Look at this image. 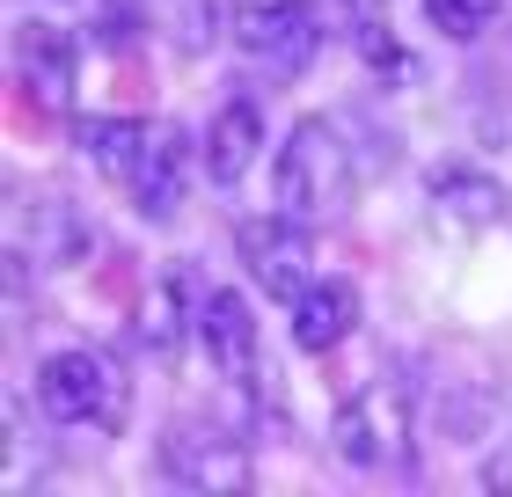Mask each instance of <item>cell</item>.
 Instances as JSON below:
<instances>
[{"instance_id": "obj_2", "label": "cell", "mask_w": 512, "mask_h": 497, "mask_svg": "<svg viewBox=\"0 0 512 497\" xmlns=\"http://www.w3.org/2000/svg\"><path fill=\"white\" fill-rule=\"evenodd\" d=\"M271 191H278V212H293V220H337L344 205L359 191V161L344 147L337 117H300L286 132V147H278V169H271Z\"/></svg>"}, {"instance_id": "obj_9", "label": "cell", "mask_w": 512, "mask_h": 497, "mask_svg": "<svg viewBox=\"0 0 512 497\" xmlns=\"http://www.w3.org/2000/svg\"><path fill=\"white\" fill-rule=\"evenodd\" d=\"M15 74L37 96V110H66L74 103V74H81V44L59 22H22L15 30Z\"/></svg>"}, {"instance_id": "obj_10", "label": "cell", "mask_w": 512, "mask_h": 497, "mask_svg": "<svg viewBox=\"0 0 512 497\" xmlns=\"http://www.w3.org/2000/svg\"><path fill=\"white\" fill-rule=\"evenodd\" d=\"M198 286H191V271H161L154 278V293L139 300V315H132V344L147 351V359H161L169 366L176 351H183V337L198 329Z\"/></svg>"}, {"instance_id": "obj_6", "label": "cell", "mask_w": 512, "mask_h": 497, "mask_svg": "<svg viewBox=\"0 0 512 497\" xmlns=\"http://www.w3.org/2000/svg\"><path fill=\"white\" fill-rule=\"evenodd\" d=\"M235 8V44L264 74H300L322 52V22L308 0H227Z\"/></svg>"}, {"instance_id": "obj_16", "label": "cell", "mask_w": 512, "mask_h": 497, "mask_svg": "<svg viewBox=\"0 0 512 497\" xmlns=\"http://www.w3.org/2000/svg\"><path fill=\"white\" fill-rule=\"evenodd\" d=\"M352 37H359V59L374 66V74H410L403 44L388 37V15H374V22H352Z\"/></svg>"}, {"instance_id": "obj_14", "label": "cell", "mask_w": 512, "mask_h": 497, "mask_svg": "<svg viewBox=\"0 0 512 497\" xmlns=\"http://www.w3.org/2000/svg\"><path fill=\"white\" fill-rule=\"evenodd\" d=\"M147 22H154V30H169L176 52H205L213 30H220L213 0H147Z\"/></svg>"}, {"instance_id": "obj_13", "label": "cell", "mask_w": 512, "mask_h": 497, "mask_svg": "<svg viewBox=\"0 0 512 497\" xmlns=\"http://www.w3.org/2000/svg\"><path fill=\"white\" fill-rule=\"evenodd\" d=\"M432 212L454 227H498L505 220V183L483 169H439L432 176Z\"/></svg>"}, {"instance_id": "obj_5", "label": "cell", "mask_w": 512, "mask_h": 497, "mask_svg": "<svg viewBox=\"0 0 512 497\" xmlns=\"http://www.w3.org/2000/svg\"><path fill=\"white\" fill-rule=\"evenodd\" d=\"M235 256H242V271H249L271 300H300V293L315 286V227L293 220V212L242 220V227H235Z\"/></svg>"}, {"instance_id": "obj_3", "label": "cell", "mask_w": 512, "mask_h": 497, "mask_svg": "<svg viewBox=\"0 0 512 497\" xmlns=\"http://www.w3.org/2000/svg\"><path fill=\"white\" fill-rule=\"evenodd\" d=\"M37 402L52 424H74V432H118L125 424V373L110 351H52L37 366Z\"/></svg>"}, {"instance_id": "obj_15", "label": "cell", "mask_w": 512, "mask_h": 497, "mask_svg": "<svg viewBox=\"0 0 512 497\" xmlns=\"http://www.w3.org/2000/svg\"><path fill=\"white\" fill-rule=\"evenodd\" d=\"M491 15H498V0H425V22L447 44H476L491 30Z\"/></svg>"}, {"instance_id": "obj_11", "label": "cell", "mask_w": 512, "mask_h": 497, "mask_svg": "<svg viewBox=\"0 0 512 497\" xmlns=\"http://www.w3.org/2000/svg\"><path fill=\"white\" fill-rule=\"evenodd\" d=\"M256 154H264V110H256L249 96L220 103V117L205 125V176L227 191V183H242L256 169Z\"/></svg>"}, {"instance_id": "obj_4", "label": "cell", "mask_w": 512, "mask_h": 497, "mask_svg": "<svg viewBox=\"0 0 512 497\" xmlns=\"http://www.w3.org/2000/svg\"><path fill=\"white\" fill-rule=\"evenodd\" d=\"M410 388L395 381V373H374L359 395H344L337 402V417H330V446L352 468H403L410 461Z\"/></svg>"}, {"instance_id": "obj_1", "label": "cell", "mask_w": 512, "mask_h": 497, "mask_svg": "<svg viewBox=\"0 0 512 497\" xmlns=\"http://www.w3.org/2000/svg\"><path fill=\"white\" fill-rule=\"evenodd\" d=\"M81 154L132 198L139 220H176L183 176H191V139L176 125H147V117H81Z\"/></svg>"}, {"instance_id": "obj_12", "label": "cell", "mask_w": 512, "mask_h": 497, "mask_svg": "<svg viewBox=\"0 0 512 497\" xmlns=\"http://www.w3.org/2000/svg\"><path fill=\"white\" fill-rule=\"evenodd\" d=\"M352 322H359V286L352 278H322V286H308L293 300V344L315 351V359L352 337Z\"/></svg>"}, {"instance_id": "obj_8", "label": "cell", "mask_w": 512, "mask_h": 497, "mask_svg": "<svg viewBox=\"0 0 512 497\" xmlns=\"http://www.w3.org/2000/svg\"><path fill=\"white\" fill-rule=\"evenodd\" d=\"M198 344H205V359L220 366V381L256 388L264 351H256V322H249V300H242V293L205 286V300H198Z\"/></svg>"}, {"instance_id": "obj_17", "label": "cell", "mask_w": 512, "mask_h": 497, "mask_svg": "<svg viewBox=\"0 0 512 497\" xmlns=\"http://www.w3.org/2000/svg\"><path fill=\"white\" fill-rule=\"evenodd\" d=\"M337 8L352 15V22H374V15H388V0H337Z\"/></svg>"}, {"instance_id": "obj_7", "label": "cell", "mask_w": 512, "mask_h": 497, "mask_svg": "<svg viewBox=\"0 0 512 497\" xmlns=\"http://www.w3.org/2000/svg\"><path fill=\"white\" fill-rule=\"evenodd\" d=\"M161 476L183 490H205V497H235V490H249V446L213 432V424H169Z\"/></svg>"}, {"instance_id": "obj_18", "label": "cell", "mask_w": 512, "mask_h": 497, "mask_svg": "<svg viewBox=\"0 0 512 497\" xmlns=\"http://www.w3.org/2000/svg\"><path fill=\"white\" fill-rule=\"evenodd\" d=\"M491 483H498V490H512V454H505V461H491Z\"/></svg>"}]
</instances>
